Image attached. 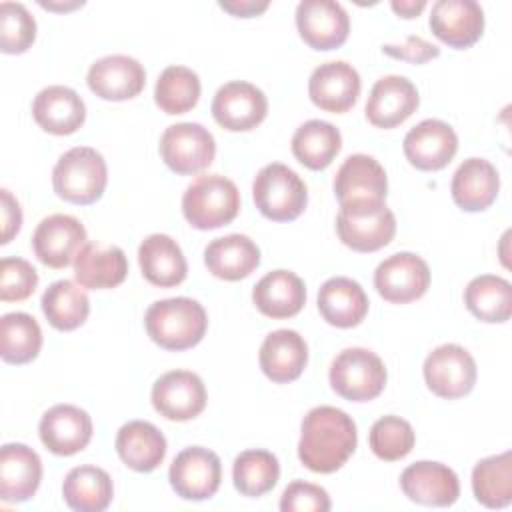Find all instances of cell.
<instances>
[{
  "label": "cell",
  "instance_id": "6da1fadb",
  "mask_svg": "<svg viewBox=\"0 0 512 512\" xmlns=\"http://www.w3.org/2000/svg\"><path fill=\"white\" fill-rule=\"evenodd\" d=\"M356 444V424L344 410L316 406L302 420L298 458L312 472L332 474L348 462Z\"/></svg>",
  "mask_w": 512,
  "mask_h": 512
},
{
  "label": "cell",
  "instance_id": "7a4b0ae2",
  "mask_svg": "<svg viewBox=\"0 0 512 512\" xmlns=\"http://www.w3.org/2000/svg\"><path fill=\"white\" fill-rule=\"evenodd\" d=\"M144 326L154 344L164 350L180 352L196 346L204 338L208 314L204 306L192 298H166L148 306Z\"/></svg>",
  "mask_w": 512,
  "mask_h": 512
},
{
  "label": "cell",
  "instance_id": "3957f363",
  "mask_svg": "<svg viewBox=\"0 0 512 512\" xmlns=\"http://www.w3.org/2000/svg\"><path fill=\"white\" fill-rule=\"evenodd\" d=\"M108 184V168L104 156L90 146H76L64 152L54 170V192L78 206H88L100 200Z\"/></svg>",
  "mask_w": 512,
  "mask_h": 512
},
{
  "label": "cell",
  "instance_id": "277c9868",
  "mask_svg": "<svg viewBox=\"0 0 512 512\" xmlns=\"http://www.w3.org/2000/svg\"><path fill=\"white\" fill-rule=\"evenodd\" d=\"M240 212V192L222 174H202L182 196V214L196 230H214L230 224Z\"/></svg>",
  "mask_w": 512,
  "mask_h": 512
},
{
  "label": "cell",
  "instance_id": "5b68a950",
  "mask_svg": "<svg viewBox=\"0 0 512 512\" xmlns=\"http://www.w3.org/2000/svg\"><path fill=\"white\" fill-rule=\"evenodd\" d=\"M252 198L260 214L272 222L296 220L308 204L304 180L286 164H266L254 178Z\"/></svg>",
  "mask_w": 512,
  "mask_h": 512
},
{
  "label": "cell",
  "instance_id": "8992f818",
  "mask_svg": "<svg viewBox=\"0 0 512 512\" xmlns=\"http://www.w3.org/2000/svg\"><path fill=\"white\" fill-rule=\"evenodd\" d=\"M332 390L350 402H368L382 394L386 386V366L368 348H346L330 366Z\"/></svg>",
  "mask_w": 512,
  "mask_h": 512
},
{
  "label": "cell",
  "instance_id": "52a82bcc",
  "mask_svg": "<svg viewBox=\"0 0 512 512\" xmlns=\"http://www.w3.org/2000/svg\"><path fill=\"white\" fill-rule=\"evenodd\" d=\"M336 232L344 246L354 252H376L390 244L396 234V218L386 202L340 206Z\"/></svg>",
  "mask_w": 512,
  "mask_h": 512
},
{
  "label": "cell",
  "instance_id": "ba28073f",
  "mask_svg": "<svg viewBox=\"0 0 512 512\" xmlns=\"http://www.w3.org/2000/svg\"><path fill=\"white\" fill-rule=\"evenodd\" d=\"M164 164L182 176L206 170L216 156L214 136L198 122H178L164 130L160 138Z\"/></svg>",
  "mask_w": 512,
  "mask_h": 512
},
{
  "label": "cell",
  "instance_id": "9c48e42d",
  "mask_svg": "<svg viewBox=\"0 0 512 512\" xmlns=\"http://www.w3.org/2000/svg\"><path fill=\"white\" fill-rule=\"evenodd\" d=\"M426 386L444 400H456L472 392L476 384V362L472 354L458 344H442L424 360Z\"/></svg>",
  "mask_w": 512,
  "mask_h": 512
},
{
  "label": "cell",
  "instance_id": "30bf717a",
  "mask_svg": "<svg viewBox=\"0 0 512 512\" xmlns=\"http://www.w3.org/2000/svg\"><path fill=\"white\" fill-rule=\"evenodd\" d=\"M168 480L172 490L184 500H208L212 498L222 480V464L216 452L190 446L184 448L170 464Z\"/></svg>",
  "mask_w": 512,
  "mask_h": 512
},
{
  "label": "cell",
  "instance_id": "8fae6325",
  "mask_svg": "<svg viewBox=\"0 0 512 512\" xmlns=\"http://www.w3.org/2000/svg\"><path fill=\"white\" fill-rule=\"evenodd\" d=\"M430 268L414 252H396L374 270V288L390 304H408L426 294Z\"/></svg>",
  "mask_w": 512,
  "mask_h": 512
},
{
  "label": "cell",
  "instance_id": "7c38bea8",
  "mask_svg": "<svg viewBox=\"0 0 512 512\" xmlns=\"http://www.w3.org/2000/svg\"><path fill=\"white\" fill-rule=\"evenodd\" d=\"M86 240V228L78 218L70 214H52L36 226L32 234V250L44 266L60 270L74 264Z\"/></svg>",
  "mask_w": 512,
  "mask_h": 512
},
{
  "label": "cell",
  "instance_id": "4fadbf2b",
  "mask_svg": "<svg viewBox=\"0 0 512 512\" xmlns=\"http://www.w3.org/2000/svg\"><path fill=\"white\" fill-rule=\"evenodd\" d=\"M152 406L166 420L186 422L206 408V388L198 374L190 370H170L152 386Z\"/></svg>",
  "mask_w": 512,
  "mask_h": 512
},
{
  "label": "cell",
  "instance_id": "5bb4252c",
  "mask_svg": "<svg viewBox=\"0 0 512 512\" xmlns=\"http://www.w3.org/2000/svg\"><path fill=\"white\" fill-rule=\"evenodd\" d=\"M268 100L260 88L244 80H232L218 88L212 100L214 120L230 132H248L262 124Z\"/></svg>",
  "mask_w": 512,
  "mask_h": 512
},
{
  "label": "cell",
  "instance_id": "9a60e30c",
  "mask_svg": "<svg viewBox=\"0 0 512 512\" xmlns=\"http://www.w3.org/2000/svg\"><path fill=\"white\" fill-rule=\"evenodd\" d=\"M300 38L314 50H334L348 40L350 18L342 4L332 0H302L296 6Z\"/></svg>",
  "mask_w": 512,
  "mask_h": 512
},
{
  "label": "cell",
  "instance_id": "2e32d148",
  "mask_svg": "<svg viewBox=\"0 0 512 512\" xmlns=\"http://www.w3.org/2000/svg\"><path fill=\"white\" fill-rule=\"evenodd\" d=\"M406 160L424 172H436L448 166L458 152L454 128L442 120L426 118L408 130L402 142Z\"/></svg>",
  "mask_w": 512,
  "mask_h": 512
},
{
  "label": "cell",
  "instance_id": "e0dca14e",
  "mask_svg": "<svg viewBox=\"0 0 512 512\" xmlns=\"http://www.w3.org/2000/svg\"><path fill=\"white\" fill-rule=\"evenodd\" d=\"M334 194L340 206L384 202L388 178L382 164L368 154L348 156L334 176Z\"/></svg>",
  "mask_w": 512,
  "mask_h": 512
},
{
  "label": "cell",
  "instance_id": "ac0fdd59",
  "mask_svg": "<svg viewBox=\"0 0 512 512\" xmlns=\"http://www.w3.org/2000/svg\"><path fill=\"white\" fill-rule=\"evenodd\" d=\"M38 434L52 454L74 456L90 444L92 420L86 410L74 404H56L42 414Z\"/></svg>",
  "mask_w": 512,
  "mask_h": 512
},
{
  "label": "cell",
  "instance_id": "d6986e66",
  "mask_svg": "<svg viewBox=\"0 0 512 512\" xmlns=\"http://www.w3.org/2000/svg\"><path fill=\"white\" fill-rule=\"evenodd\" d=\"M404 496L422 506L446 508L460 496V482L452 468L440 462L420 460L404 468L400 474Z\"/></svg>",
  "mask_w": 512,
  "mask_h": 512
},
{
  "label": "cell",
  "instance_id": "ffe728a7",
  "mask_svg": "<svg viewBox=\"0 0 512 512\" xmlns=\"http://www.w3.org/2000/svg\"><path fill=\"white\" fill-rule=\"evenodd\" d=\"M430 30L450 48H470L484 32V10L474 0H438L430 12Z\"/></svg>",
  "mask_w": 512,
  "mask_h": 512
},
{
  "label": "cell",
  "instance_id": "44dd1931",
  "mask_svg": "<svg viewBox=\"0 0 512 512\" xmlns=\"http://www.w3.org/2000/svg\"><path fill=\"white\" fill-rule=\"evenodd\" d=\"M360 74L344 60H334L314 68L308 80V96L324 112H348L360 96Z\"/></svg>",
  "mask_w": 512,
  "mask_h": 512
},
{
  "label": "cell",
  "instance_id": "7402d4cb",
  "mask_svg": "<svg viewBox=\"0 0 512 512\" xmlns=\"http://www.w3.org/2000/svg\"><path fill=\"white\" fill-rule=\"evenodd\" d=\"M86 82L98 98L122 102L138 96L144 90L146 70L132 56L110 54L90 66Z\"/></svg>",
  "mask_w": 512,
  "mask_h": 512
},
{
  "label": "cell",
  "instance_id": "603a6c76",
  "mask_svg": "<svg viewBox=\"0 0 512 512\" xmlns=\"http://www.w3.org/2000/svg\"><path fill=\"white\" fill-rule=\"evenodd\" d=\"M420 96L406 76H384L376 80L366 102V118L376 128H396L406 122L418 108Z\"/></svg>",
  "mask_w": 512,
  "mask_h": 512
},
{
  "label": "cell",
  "instance_id": "cb8c5ba5",
  "mask_svg": "<svg viewBox=\"0 0 512 512\" xmlns=\"http://www.w3.org/2000/svg\"><path fill=\"white\" fill-rule=\"evenodd\" d=\"M34 122L48 134H74L86 120V106L80 94L68 86L42 88L32 102Z\"/></svg>",
  "mask_w": 512,
  "mask_h": 512
},
{
  "label": "cell",
  "instance_id": "d4e9b609",
  "mask_svg": "<svg viewBox=\"0 0 512 512\" xmlns=\"http://www.w3.org/2000/svg\"><path fill=\"white\" fill-rule=\"evenodd\" d=\"M42 480V460L26 444L10 442L0 450V498L4 502L30 500Z\"/></svg>",
  "mask_w": 512,
  "mask_h": 512
},
{
  "label": "cell",
  "instance_id": "484cf974",
  "mask_svg": "<svg viewBox=\"0 0 512 512\" xmlns=\"http://www.w3.org/2000/svg\"><path fill=\"white\" fill-rule=\"evenodd\" d=\"M126 274V254L114 244L86 242L74 260V278L88 290L116 288L126 280Z\"/></svg>",
  "mask_w": 512,
  "mask_h": 512
},
{
  "label": "cell",
  "instance_id": "4316f807",
  "mask_svg": "<svg viewBox=\"0 0 512 512\" xmlns=\"http://www.w3.org/2000/svg\"><path fill=\"white\" fill-rule=\"evenodd\" d=\"M258 362L266 378L276 384H288L304 372L308 364V344L296 330H274L264 338Z\"/></svg>",
  "mask_w": 512,
  "mask_h": 512
},
{
  "label": "cell",
  "instance_id": "83f0119b",
  "mask_svg": "<svg viewBox=\"0 0 512 512\" xmlns=\"http://www.w3.org/2000/svg\"><path fill=\"white\" fill-rule=\"evenodd\" d=\"M500 190V176L492 162L484 158L464 160L450 184L454 204L464 212H482L490 208Z\"/></svg>",
  "mask_w": 512,
  "mask_h": 512
},
{
  "label": "cell",
  "instance_id": "f1b7e54d",
  "mask_svg": "<svg viewBox=\"0 0 512 512\" xmlns=\"http://www.w3.org/2000/svg\"><path fill=\"white\" fill-rule=\"evenodd\" d=\"M254 306L272 320L292 318L306 304L304 280L290 270H274L260 278L252 290Z\"/></svg>",
  "mask_w": 512,
  "mask_h": 512
},
{
  "label": "cell",
  "instance_id": "f546056e",
  "mask_svg": "<svg viewBox=\"0 0 512 512\" xmlns=\"http://www.w3.org/2000/svg\"><path fill=\"white\" fill-rule=\"evenodd\" d=\"M318 310L330 326L354 328L368 314V296L356 280L334 276L318 290Z\"/></svg>",
  "mask_w": 512,
  "mask_h": 512
},
{
  "label": "cell",
  "instance_id": "4dcf8cb0",
  "mask_svg": "<svg viewBox=\"0 0 512 512\" xmlns=\"http://www.w3.org/2000/svg\"><path fill=\"white\" fill-rule=\"evenodd\" d=\"M208 272L220 280L236 282L250 276L260 264V248L244 234L214 238L204 250Z\"/></svg>",
  "mask_w": 512,
  "mask_h": 512
},
{
  "label": "cell",
  "instance_id": "1f68e13d",
  "mask_svg": "<svg viewBox=\"0 0 512 512\" xmlns=\"http://www.w3.org/2000/svg\"><path fill=\"white\" fill-rule=\"evenodd\" d=\"M138 262L142 276L158 288L178 286L188 274L182 248L168 234H150L144 238L138 248Z\"/></svg>",
  "mask_w": 512,
  "mask_h": 512
},
{
  "label": "cell",
  "instance_id": "d6a6232c",
  "mask_svg": "<svg viewBox=\"0 0 512 512\" xmlns=\"http://www.w3.org/2000/svg\"><path fill=\"white\" fill-rule=\"evenodd\" d=\"M116 452L120 460L136 472L156 470L166 456L164 434L146 420H130L116 434Z\"/></svg>",
  "mask_w": 512,
  "mask_h": 512
},
{
  "label": "cell",
  "instance_id": "836d02e7",
  "mask_svg": "<svg viewBox=\"0 0 512 512\" xmlns=\"http://www.w3.org/2000/svg\"><path fill=\"white\" fill-rule=\"evenodd\" d=\"M62 496L76 512H102L110 506L114 484L106 470L84 464L72 468L62 482Z\"/></svg>",
  "mask_w": 512,
  "mask_h": 512
},
{
  "label": "cell",
  "instance_id": "e575fe53",
  "mask_svg": "<svg viewBox=\"0 0 512 512\" xmlns=\"http://www.w3.org/2000/svg\"><path fill=\"white\" fill-rule=\"evenodd\" d=\"M342 148L340 130L324 120H308L292 136V154L308 170H324Z\"/></svg>",
  "mask_w": 512,
  "mask_h": 512
},
{
  "label": "cell",
  "instance_id": "d590c367",
  "mask_svg": "<svg viewBox=\"0 0 512 512\" xmlns=\"http://www.w3.org/2000/svg\"><path fill=\"white\" fill-rule=\"evenodd\" d=\"M464 304L482 322H506L512 316V286L496 274L476 276L464 288Z\"/></svg>",
  "mask_w": 512,
  "mask_h": 512
},
{
  "label": "cell",
  "instance_id": "8d00e7d4",
  "mask_svg": "<svg viewBox=\"0 0 512 512\" xmlns=\"http://www.w3.org/2000/svg\"><path fill=\"white\" fill-rule=\"evenodd\" d=\"M42 312L52 328L70 332L80 328L90 314L88 294L72 280H56L42 294Z\"/></svg>",
  "mask_w": 512,
  "mask_h": 512
},
{
  "label": "cell",
  "instance_id": "74e56055",
  "mask_svg": "<svg viewBox=\"0 0 512 512\" xmlns=\"http://www.w3.org/2000/svg\"><path fill=\"white\" fill-rule=\"evenodd\" d=\"M42 348V330L34 316L8 312L0 318V356L6 364H28Z\"/></svg>",
  "mask_w": 512,
  "mask_h": 512
},
{
  "label": "cell",
  "instance_id": "f35d334b",
  "mask_svg": "<svg viewBox=\"0 0 512 512\" xmlns=\"http://www.w3.org/2000/svg\"><path fill=\"white\" fill-rule=\"evenodd\" d=\"M472 492L486 508H506L512 502V454L506 450L476 462Z\"/></svg>",
  "mask_w": 512,
  "mask_h": 512
},
{
  "label": "cell",
  "instance_id": "ab89813d",
  "mask_svg": "<svg viewBox=\"0 0 512 512\" xmlns=\"http://www.w3.org/2000/svg\"><path fill=\"white\" fill-rule=\"evenodd\" d=\"M280 478L278 458L268 450H244L232 464L234 488L248 498L270 492Z\"/></svg>",
  "mask_w": 512,
  "mask_h": 512
},
{
  "label": "cell",
  "instance_id": "60d3db41",
  "mask_svg": "<svg viewBox=\"0 0 512 512\" xmlns=\"http://www.w3.org/2000/svg\"><path fill=\"white\" fill-rule=\"evenodd\" d=\"M200 98V78L186 66H168L158 76L154 88L156 106L174 116L192 110Z\"/></svg>",
  "mask_w": 512,
  "mask_h": 512
},
{
  "label": "cell",
  "instance_id": "b9f144b4",
  "mask_svg": "<svg viewBox=\"0 0 512 512\" xmlns=\"http://www.w3.org/2000/svg\"><path fill=\"white\" fill-rule=\"evenodd\" d=\"M414 442L416 436L410 422L394 414L378 418L368 434L370 450L384 462L402 460L412 452Z\"/></svg>",
  "mask_w": 512,
  "mask_h": 512
},
{
  "label": "cell",
  "instance_id": "7bdbcfd3",
  "mask_svg": "<svg viewBox=\"0 0 512 512\" xmlns=\"http://www.w3.org/2000/svg\"><path fill=\"white\" fill-rule=\"evenodd\" d=\"M36 40V20L20 2L0 4V50L22 54Z\"/></svg>",
  "mask_w": 512,
  "mask_h": 512
},
{
  "label": "cell",
  "instance_id": "ee69618b",
  "mask_svg": "<svg viewBox=\"0 0 512 512\" xmlns=\"http://www.w3.org/2000/svg\"><path fill=\"white\" fill-rule=\"evenodd\" d=\"M38 286V272L34 266L18 256H4L0 260V300L20 302L34 294Z\"/></svg>",
  "mask_w": 512,
  "mask_h": 512
},
{
  "label": "cell",
  "instance_id": "f6af8a7d",
  "mask_svg": "<svg viewBox=\"0 0 512 512\" xmlns=\"http://www.w3.org/2000/svg\"><path fill=\"white\" fill-rule=\"evenodd\" d=\"M332 508L328 492L304 480L290 482L280 496L282 512H328Z\"/></svg>",
  "mask_w": 512,
  "mask_h": 512
},
{
  "label": "cell",
  "instance_id": "bcb514c9",
  "mask_svg": "<svg viewBox=\"0 0 512 512\" xmlns=\"http://www.w3.org/2000/svg\"><path fill=\"white\" fill-rule=\"evenodd\" d=\"M382 52L390 58L404 60L410 64H424L440 56V48L420 36H408L404 44H384Z\"/></svg>",
  "mask_w": 512,
  "mask_h": 512
},
{
  "label": "cell",
  "instance_id": "7dc6e473",
  "mask_svg": "<svg viewBox=\"0 0 512 512\" xmlns=\"http://www.w3.org/2000/svg\"><path fill=\"white\" fill-rule=\"evenodd\" d=\"M0 198H2V208H0V220H2V240L0 244H8L22 226V210L18 200L12 196L10 190L2 188L0 190Z\"/></svg>",
  "mask_w": 512,
  "mask_h": 512
},
{
  "label": "cell",
  "instance_id": "c3c4849f",
  "mask_svg": "<svg viewBox=\"0 0 512 512\" xmlns=\"http://www.w3.org/2000/svg\"><path fill=\"white\" fill-rule=\"evenodd\" d=\"M224 12H230L236 18H252L262 14L270 4L256 0H234V2H218Z\"/></svg>",
  "mask_w": 512,
  "mask_h": 512
},
{
  "label": "cell",
  "instance_id": "681fc988",
  "mask_svg": "<svg viewBox=\"0 0 512 512\" xmlns=\"http://www.w3.org/2000/svg\"><path fill=\"white\" fill-rule=\"evenodd\" d=\"M390 6L400 18H416L426 8V2L424 0H392Z\"/></svg>",
  "mask_w": 512,
  "mask_h": 512
},
{
  "label": "cell",
  "instance_id": "f907efd6",
  "mask_svg": "<svg viewBox=\"0 0 512 512\" xmlns=\"http://www.w3.org/2000/svg\"><path fill=\"white\" fill-rule=\"evenodd\" d=\"M84 2H72V4H54V2H40L42 8H48V10H74L78 6H82Z\"/></svg>",
  "mask_w": 512,
  "mask_h": 512
}]
</instances>
